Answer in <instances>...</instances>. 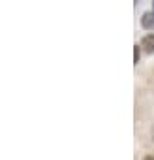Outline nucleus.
I'll use <instances>...</instances> for the list:
<instances>
[{"label": "nucleus", "mask_w": 154, "mask_h": 160, "mask_svg": "<svg viewBox=\"0 0 154 160\" xmlns=\"http://www.w3.org/2000/svg\"><path fill=\"white\" fill-rule=\"evenodd\" d=\"M139 47H141L145 53L152 55V53H154V34H147V36H143V38H141Z\"/></svg>", "instance_id": "obj_1"}, {"label": "nucleus", "mask_w": 154, "mask_h": 160, "mask_svg": "<svg viewBox=\"0 0 154 160\" xmlns=\"http://www.w3.org/2000/svg\"><path fill=\"white\" fill-rule=\"evenodd\" d=\"M141 27L147 30H154V12H145L141 17Z\"/></svg>", "instance_id": "obj_2"}, {"label": "nucleus", "mask_w": 154, "mask_h": 160, "mask_svg": "<svg viewBox=\"0 0 154 160\" xmlns=\"http://www.w3.org/2000/svg\"><path fill=\"white\" fill-rule=\"evenodd\" d=\"M139 55H141V47L135 45L133 47V62H139Z\"/></svg>", "instance_id": "obj_3"}, {"label": "nucleus", "mask_w": 154, "mask_h": 160, "mask_svg": "<svg viewBox=\"0 0 154 160\" xmlns=\"http://www.w3.org/2000/svg\"><path fill=\"white\" fill-rule=\"evenodd\" d=\"M143 160H154V156H150V154H147V156H145Z\"/></svg>", "instance_id": "obj_4"}, {"label": "nucleus", "mask_w": 154, "mask_h": 160, "mask_svg": "<svg viewBox=\"0 0 154 160\" xmlns=\"http://www.w3.org/2000/svg\"><path fill=\"white\" fill-rule=\"evenodd\" d=\"M152 12H154V4H152Z\"/></svg>", "instance_id": "obj_5"}]
</instances>
